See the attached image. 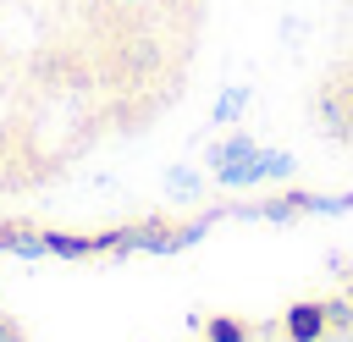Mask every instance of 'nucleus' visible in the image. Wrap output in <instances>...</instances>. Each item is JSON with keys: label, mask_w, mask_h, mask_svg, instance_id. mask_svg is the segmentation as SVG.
<instances>
[{"label": "nucleus", "mask_w": 353, "mask_h": 342, "mask_svg": "<svg viewBox=\"0 0 353 342\" xmlns=\"http://www.w3.org/2000/svg\"><path fill=\"white\" fill-rule=\"evenodd\" d=\"M232 0H0V226L210 199Z\"/></svg>", "instance_id": "f257e3e1"}, {"label": "nucleus", "mask_w": 353, "mask_h": 342, "mask_svg": "<svg viewBox=\"0 0 353 342\" xmlns=\"http://www.w3.org/2000/svg\"><path fill=\"white\" fill-rule=\"evenodd\" d=\"M353 188V0H232L210 199Z\"/></svg>", "instance_id": "f03ea898"}]
</instances>
